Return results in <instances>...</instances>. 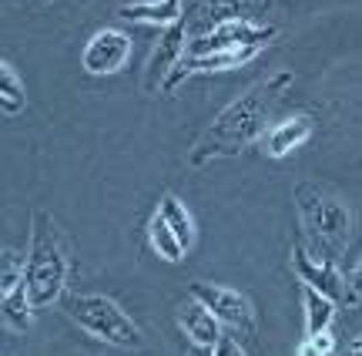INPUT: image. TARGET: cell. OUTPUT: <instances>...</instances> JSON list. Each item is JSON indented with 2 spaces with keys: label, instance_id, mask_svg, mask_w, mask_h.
I'll return each instance as SVG.
<instances>
[{
  "label": "cell",
  "instance_id": "obj_1",
  "mask_svg": "<svg viewBox=\"0 0 362 356\" xmlns=\"http://www.w3.org/2000/svg\"><path fill=\"white\" fill-rule=\"evenodd\" d=\"M296 84L292 71H279L272 78L252 84L245 94H238L228 108H221L215 121L208 125L202 138L188 151V165L192 168H205L208 161L215 159H232L242 155L252 142H259L262 134L269 132V115L275 105L282 101V94Z\"/></svg>",
  "mask_w": 362,
  "mask_h": 356
},
{
  "label": "cell",
  "instance_id": "obj_2",
  "mask_svg": "<svg viewBox=\"0 0 362 356\" xmlns=\"http://www.w3.org/2000/svg\"><path fill=\"white\" fill-rule=\"evenodd\" d=\"M67 249L61 242V232L47 212H34L30 219V249H27V292L30 303L44 309L61 299L67 286Z\"/></svg>",
  "mask_w": 362,
  "mask_h": 356
},
{
  "label": "cell",
  "instance_id": "obj_3",
  "mask_svg": "<svg viewBox=\"0 0 362 356\" xmlns=\"http://www.w3.org/2000/svg\"><path fill=\"white\" fill-rule=\"evenodd\" d=\"M296 205H298V215H302L305 232L319 242V255L336 259L352 239L349 209H346L336 195H329L319 185H309V182L296 185Z\"/></svg>",
  "mask_w": 362,
  "mask_h": 356
},
{
  "label": "cell",
  "instance_id": "obj_4",
  "mask_svg": "<svg viewBox=\"0 0 362 356\" xmlns=\"http://www.w3.org/2000/svg\"><path fill=\"white\" fill-rule=\"evenodd\" d=\"M64 309L81 330H88L90 336L101 340V343L124 346V350L141 346V330H138V323H134L115 299H107L101 292H74V296L64 299Z\"/></svg>",
  "mask_w": 362,
  "mask_h": 356
},
{
  "label": "cell",
  "instance_id": "obj_5",
  "mask_svg": "<svg viewBox=\"0 0 362 356\" xmlns=\"http://www.w3.org/2000/svg\"><path fill=\"white\" fill-rule=\"evenodd\" d=\"M279 38V27L275 24H255V21H225L215 24L208 34L188 40V54L185 57H208V54L218 51H242V47H265Z\"/></svg>",
  "mask_w": 362,
  "mask_h": 356
},
{
  "label": "cell",
  "instance_id": "obj_6",
  "mask_svg": "<svg viewBox=\"0 0 362 356\" xmlns=\"http://www.w3.org/2000/svg\"><path fill=\"white\" fill-rule=\"evenodd\" d=\"M192 299L208 306L221 326L235 333H252L255 330V309L245 292L232 289V286H215V282H192Z\"/></svg>",
  "mask_w": 362,
  "mask_h": 356
},
{
  "label": "cell",
  "instance_id": "obj_7",
  "mask_svg": "<svg viewBox=\"0 0 362 356\" xmlns=\"http://www.w3.org/2000/svg\"><path fill=\"white\" fill-rule=\"evenodd\" d=\"M292 269H296V276L302 279V286H312V289H319L322 296L336 299V303H352V299H356L349 289V282L339 272L336 259H329V255H319L315 249L296 246V249H292Z\"/></svg>",
  "mask_w": 362,
  "mask_h": 356
},
{
  "label": "cell",
  "instance_id": "obj_8",
  "mask_svg": "<svg viewBox=\"0 0 362 356\" xmlns=\"http://www.w3.org/2000/svg\"><path fill=\"white\" fill-rule=\"evenodd\" d=\"M128 57H131V38L124 30H117V27H104L84 44L81 67L88 71L90 78H107V74H117Z\"/></svg>",
  "mask_w": 362,
  "mask_h": 356
},
{
  "label": "cell",
  "instance_id": "obj_9",
  "mask_svg": "<svg viewBox=\"0 0 362 356\" xmlns=\"http://www.w3.org/2000/svg\"><path fill=\"white\" fill-rule=\"evenodd\" d=\"M188 54V27L185 21L165 27V34L158 40V47L148 57V71H144V88L148 91H161V84L168 81V74L185 61Z\"/></svg>",
  "mask_w": 362,
  "mask_h": 356
},
{
  "label": "cell",
  "instance_id": "obj_10",
  "mask_svg": "<svg viewBox=\"0 0 362 356\" xmlns=\"http://www.w3.org/2000/svg\"><path fill=\"white\" fill-rule=\"evenodd\" d=\"M312 128H315V125H312L309 115L285 118V121H279V125H272L269 132L262 134V148H265L269 159H285V155H292L296 148H302L309 142Z\"/></svg>",
  "mask_w": 362,
  "mask_h": 356
},
{
  "label": "cell",
  "instance_id": "obj_11",
  "mask_svg": "<svg viewBox=\"0 0 362 356\" xmlns=\"http://www.w3.org/2000/svg\"><path fill=\"white\" fill-rule=\"evenodd\" d=\"M178 326H181V333L198 346H218V340L225 336V333H221V323L215 319V313H211L208 306H202L198 299L178 309Z\"/></svg>",
  "mask_w": 362,
  "mask_h": 356
},
{
  "label": "cell",
  "instance_id": "obj_12",
  "mask_svg": "<svg viewBox=\"0 0 362 356\" xmlns=\"http://www.w3.org/2000/svg\"><path fill=\"white\" fill-rule=\"evenodd\" d=\"M124 21H138V24H158V27H171L185 21L181 17V0H138V4H124L121 7Z\"/></svg>",
  "mask_w": 362,
  "mask_h": 356
},
{
  "label": "cell",
  "instance_id": "obj_13",
  "mask_svg": "<svg viewBox=\"0 0 362 356\" xmlns=\"http://www.w3.org/2000/svg\"><path fill=\"white\" fill-rule=\"evenodd\" d=\"M336 299L322 296L312 286H302V309H305V336H315V333H329L332 323H336Z\"/></svg>",
  "mask_w": 362,
  "mask_h": 356
},
{
  "label": "cell",
  "instance_id": "obj_14",
  "mask_svg": "<svg viewBox=\"0 0 362 356\" xmlns=\"http://www.w3.org/2000/svg\"><path fill=\"white\" fill-rule=\"evenodd\" d=\"M262 47H242V51H218L208 54V57H185L192 74H221V71H232V67L248 64Z\"/></svg>",
  "mask_w": 362,
  "mask_h": 356
},
{
  "label": "cell",
  "instance_id": "obj_15",
  "mask_svg": "<svg viewBox=\"0 0 362 356\" xmlns=\"http://www.w3.org/2000/svg\"><path fill=\"white\" fill-rule=\"evenodd\" d=\"M148 242H151V249L165 259V263H181L185 259V246H181V239L175 236V229L165 222V215L155 212V219L148 222Z\"/></svg>",
  "mask_w": 362,
  "mask_h": 356
},
{
  "label": "cell",
  "instance_id": "obj_16",
  "mask_svg": "<svg viewBox=\"0 0 362 356\" xmlns=\"http://www.w3.org/2000/svg\"><path fill=\"white\" fill-rule=\"evenodd\" d=\"M0 299H4V303H0V313H4V319H7V326L17 330V333L30 330V323H34V309H37V306L30 303L27 286H17V289L4 292Z\"/></svg>",
  "mask_w": 362,
  "mask_h": 356
},
{
  "label": "cell",
  "instance_id": "obj_17",
  "mask_svg": "<svg viewBox=\"0 0 362 356\" xmlns=\"http://www.w3.org/2000/svg\"><path fill=\"white\" fill-rule=\"evenodd\" d=\"M158 212L165 215V222L175 229V236L181 239V246L185 249H192L194 246V222H192V215H188V209L181 205V198L178 195H161V202H158Z\"/></svg>",
  "mask_w": 362,
  "mask_h": 356
},
{
  "label": "cell",
  "instance_id": "obj_18",
  "mask_svg": "<svg viewBox=\"0 0 362 356\" xmlns=\"http://www.w3.org/2000/svg\"><path fill=\"white\" fill-rule=\"evenodd\" d=\"M0 108H4V115H21L27 108V88L24 81L17 78V71L13 64H0Z\"/></svg>",
  "mask_w": 362,
  "mask_h": 356
},
{
  "label": "cell",
  "instance_id": "obj_19",
  "mask_svg": "<svg viewBox=\"0 0 362 356\" xmlns=\"http://www.w3.org/2000/svg\"><path fill=\"white\" fill-rule=\"evenodd\" d=\"M17 286H27V259H21L17 249H4V259H0V296L17 289Z\"/></svg>",
  "mask_w": 362,
  "mask_h": 356
},
{
  "label": "cell",
  "instance_id": "obj_20",
  "mask_svg": "<svg viewBox=\"0 0 362 356\" xmlns=\"http://www.w3.org/2000/svg\"><path fill=\"white\" fill-rule=\"evenodd\" d=\"M296 356H336V340H332V330H329V333H315V336H305Z\"/></svg>",
  "mask_w": 362,
  "mask_h": 356
},
{
  "label": "cell",
  "instance_id": "obj_21",
  "mask_svg": "<svg viewBox=\"0 0 362 356\" xmlns=\"http://www.w3.org/2000/svg\"><path fill=\"white\" fill-rule=\"evenodd\" d=\"M205 7L215 13V24H225V21L238 17V11L245 7V0H205Z\"/></svg>",
  "mask_w": 362,
  "mask_h": 356
},
{
  "label": "cell",
  "instance_id": "obj_22",
  "mask_svg": "<svg viewBox=\"0 0 362 356\" xmlns=\"http://www.w3.org/2000/svg\"><path fill=\"white\" fill-rule=\"evenodd\" d=\"M215 356H248V353L242 350V343L235 336H221L218 346H215Z\"/></svg>",
  "mask_w": 362,
  "mask_h": 356
},
{
  "label": "cell",
  "instance_id": "obj_23",
  "mask_svg": "<svg viewBox=\"0 0 362 356\" xmlns=\"http://www.w3.org/2000/svg\"><path fill=\"white\" fill-rule=\"evenodd\" d=\"M349 289H352V296H359V299H362V259L352 265V272H349Z\"/></svg>",
  "mask_w": 362,
  "mask_h": 356
},
{
  "label": "cell",
  "instance_id": "obj_24",
  "mask_svg": "<svg viewBox=\"0 0 362 356\" xmlns=\"http://www.w3.org/2000/svg\"><path fill=\"white\" fill-rule=\"evenodd\" d=\"M339 356H362V333H359V336H352L349 343L339 350Z\"/></svg>",
  "mask_w": 362,
  "mask_h": 356
},
{
  "label": "cell",
  "instance_id": "obj_25",
  "mask_svg": "<svg viewBox=\"0 0 362 356\" xmlns=\"http://www.w3.org/2000/svg\"><path fill=\"white\" fill-rule=\"evenodd\" d=\"M185 356H215V346H198V343H192Z\"/></svg>",
  "mask_w": 362,
  "mask_h": 356
}]
</instances>
